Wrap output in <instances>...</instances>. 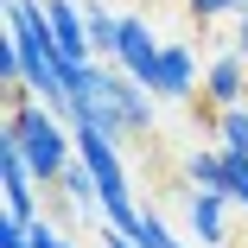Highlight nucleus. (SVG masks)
<instances>
[{
	"mask_svg": "<svg viewBox=\"0 0 248 248\" xmlns=\"http://www.w3.org/2000/svg\"><path fill=\"white\" fill-rule=\"evenodd\" d=\"M134 242H140V248H185V242H178V235H172V229L153 217V210H140V229H134Z\"/></svg>",
	"mask_w": 248,
	"mask_h": 248,
	"instance_id": "nucleus-13",
	"label": "nucleus"
},
{
	"mask_svg": "<svg viewBox=\"0 0 248 248\" xmlns=\"http://www.w3.org/2000/svg\"><path fill=\"white\" fill-rule=\"evenodd\" d=\"M153 95H166V102H191L197 89V58H191V45H166L159 51V70H153V83H146Z\"/></svg>",
	"mask_w": 248,
	"mask_h": 248,
	"instance_id": "nucleus-5",
	"label": "nucleus"
},
{
	"mask_svg": "<svg viewBox=\"0 0 248 248\" xmlns=\"http://www.w3.org/2000/svg\"><path fill=\"white\" fill-rule=\"evenodd\" d=\"M217 146H229V153H248V102L217 108Z\"/></svg>",
	"mask_w": 248,
	"mask_h": 248,
	"instance_id": "nucleus-11",
	"label": "nucleus"
},
{
	"mask_svg": "<svg viewBox=\"0 0 248 248\" xmlns=\"http://www.w3.org/2000/svg\"><path fill=\"white\" fill-rule=\"evenodd\" d=\"M235 51L248 58V13H235Z\"/></svg>",
	"mask_w": 248,
	"mask_h": 248,
	"instance_id": "nucleus-15",
	"label": "nucleus"
},
{
	"mask_svg": "<svg viewBox=\"0 0 248 248\" xmlns=\"http://www.w3.org/2000/svg\"><path fill=\"white\" fill-rule=\"evenodd\" d=\"M45 7H51V32H58L64 64H89V13L77 0H45Z\"/></svg>",
	"mask_w": 248,
	"mask_h": 248,
	"instance_id": "nucleus-7",
	"label": "nucleus"
},
{
	"mask_svg": "<svg viewBox=\"0 0 248 248\" xmlns=\"http://www.w3.org/2000/svg\"><path fill=\"white\" fill-rule=\"evenodd\" d=\"M146 83H134L127 70H102V64H70V121H95L108 140H146L153 134V102Z\"/></svg>",
	"mask_w": 248,
	"mask_h": 248,
	"instance_id": "nucleus-1",
	"label": "nucleus"
},
{
	"mask_svg": "<svg viewBox=\"0 0 248 248\" xmlns=\"http://www.w3.org/2000/svg\"><path fill=\"white\" fill-rule=\"evenodd\" d=\"M223 197L248 210V153H229V146H223Z\"/></svg>",
	"mask_w": 248,
	"mask_h": 248,
	"instance_id": "nucleus-12",
	"label": "nucleus"
},
{
	"mask_svg": "<svg viewBox=\"0 0 248 248\" xmlns=\"http://www.w3.org/2000/svg\"><path fill=\"white\" fill-rule=\"evenodd\" d=\"M0 140H13L19 153H26V166L38 172L45 191H58V178H64L70 159H77V127H70V115L45 108V102H19V108H7Z\"/></svg>",
	"mask_w": 248,
	"mask_h": 248,
	"instance_id": "nucleus-2",
	"label": "nucleus"
},
{
	"mask_svg": "<svg viewBox=\"0 0 248 248\" xmlns=\"http://www.w3.org/2000/svg\"><path fill=\"white\" fill-rule=\"evenodd\" d=\"M64 248H77V242H64Z\"/></svg>",
	"mask_w": 248,
	"mask_h": 248,
	"instance_id": "nucleus-16",
	"label": "nucleus"
},
{
	"mask_svg": "<svg viewBox=\"0 0 248 248\" xmlns=\"http://www.w3.org/2000/svg\"><path fill=\"white\" fill-rule=\"evenodd\" d=\"M185 178L204 185V191H223V146H197V153L185 159Z\"/></svg>",
	"mask_w": 248,
	"mask_h": 248,
	"instance_id": "nucleus-10",
	"label": "nucleus"
},
{
	"mask_svg": "<svg viewBox=\"0 0 248 248\" xmlns=\"http://www.w3.org/2000/svg\"><path fill=\"white\" fill-rule=\"evenodd\" d=\"M0 210L19 223H38V172L26 166L13 140H0Z\"/></svg>",
	"mask_w": 248,
	"mask_h": 248,
	"instance_id": "nucleus-3",
	"label": "nucleus"
},
{
	"mask_svg": "<svg viewBox=\"0 0 248 248\" xmlns=\"http://www.w3.org/2000/svg\"><path fill=\"white\" fill-rule=\"evenodd\" d=\"M178 7H185V0H178Z\"/></svg>",
	"mask_w": 248,
	"mask_h": 248,
	"instance_id": "nucleus-17",
	"label": "nucleus"
},
{
	"mask_svg": "<svg viewBox=\"0 0 248 248\" xmlns=\"http://www.w3.org/2000/svg\"><path fill=\"white\" fill-rule=\"evenodd\" d=\"M185 217H191V235L204 242V248H223V242H229V197H223V191L191 185V191H185Z\"/></svg>",
	"mask_w": 248,
	"mask_h": 248,
	"instance_id": "nucleus-4",
	"label": "nucleus"
},
{
	"mask_svg": "<svg viewBox=\"0 0 248 248\" xmlns=\"http://www.w3.org/2000/svg\"><path fill=\"white\" fill-rule=\"evenodd\" d=\"M204 95L217 108H235V102H248V58L242 51H223L210 70H204Z\"/></svg>",
	"mask_w": 248,
	"mask_h": 248,
	"instance_id": "nucleus-8",
	"label": "nucleus"
},
{
	"mask_svg": "<svg viewBox=\"0 0 248 248\" xmlns=\"http://www.w3.org/2000/svg\"><path fill=\"white\" fill-rule=\"evenodd\" d=\"M159 51H166V45L153 38V26H146V19H121V51H115V64H121L134 83H153Z\"/></svg>",
	"mask_w": 248,
	"mask_h": 248,
	"instance_id": "nucleus-6",
	"label": "nucleus"
},
{
	"mask_svg": "<svg viewBox=\"0 0 248 248\" xmlns=\"http://www.w3.org/2000/svg\"><path fill=\"white\" fill-rule=\"evenodd\" d=\"M185 13H191V26H210L223 13H248V0H185Z\"/></svg>",
	"mask_w": 248,
	"mask_h": 248,
	"instance_id": "nucleus-14",
	"label": "nucleus"
},
{
	"mask_svg": "<svg viewBox=\"0 0 248 248\" xmlns=\"http://www.w3.org/2000/svg\"><path fill=\"white\" fill-rule=\"evenodd\" d=\"M83 13H89V51L95 58H115L121 51V19L108 7H83Z\"/></svg>",
	"mask_w": 248,
	"mask_h": 248,
	"instance_id": "nucleus-9",
	"label": "nucleus"
}]
</instances>
